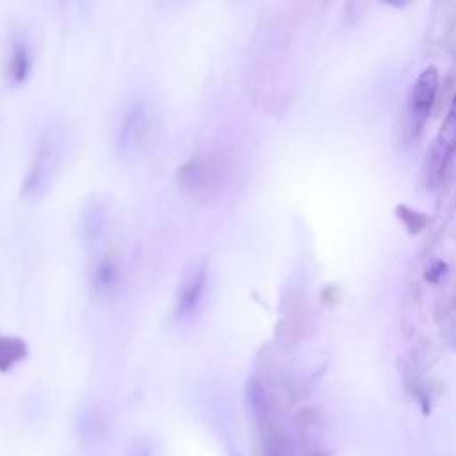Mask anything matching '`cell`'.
<instances>
[{
	"label": "cell",
	"instance_id": "6da1fadb",
	"mask_svg": "<svg viewBox=\"0 0 456 456\" xmlns=\"http://www.w3.org/2000/svg\"><path fill=\"white\" fill-rule=\"evenodd\" d=\"M68 146L66 128L57 121H48L37 134L32 153L21 180V196L39 200L53 185L61 173Z\"/></svg>",
	"mask_w": 456,
	"mask_h": 456
},
{
	"label": "cell",
	"instance_id": "7a4b0ae2",
	"mask_svg": "<svg viewBox=\"0 0 456 456\" xmlns=\"http://www.w3.org/2000/svg\"><path fill=\"white\" fill-rule=\"evenodd\" d=\"M228 178V162L221 151L208 150L189 159L176 175L178 187L192 200L208 201L221 194Z\"/></svg>",
	"mask_w": 456,
	"mask_h": 456
},
{
	"label": "cell",
	"instance_id": "3957f363",
	"mask_svg": "<svg viewBox=\"0 0 456 456\" xmlns=\"http://www.w3.org/2000/svg\"><path fill=\"white\" fill-rule=\"evenodd\" d=\"M155 132V110L144 98L132 100L119 114L114 146L123 160H135L150 146Z\"/></svg>",
	"mask_w": 456,
	"mask_h": 456
},
{
	"label": "cell",
	"instance_id": "277c9868",
	"mask_svg": "<svg viewBox=\"0 0 456 456\" xmlns=\"http://www.w3.org/2000/svg\"><path fill=\"white\" fill-rule=\"evenodd\" d=\"M208 283V267L205 260H191L178 281L175 296V317L176 321H191L203 306Z\"/></svg>",
	"mask_w": 456,
	"mask_h": 456
},
{
	"label": "cell",
	"instance_id": "5b68a950",
	"mask_svg": "<svg viewBox=\"0 0 456 456\" xmlns=\"http://www.w3.org/2000/svg\"><path fill=\"white\" fill-rule=\"evenodd\" d=\"M34 64V50L30 36L25 28H16L9 34L4 62H2V75L7 86H21Z\"/></svg>",
	"mask_w": 456,
	"mask_h": 456
},
{
	"label": "cell",
	"instance_id": "8992f818",
	"mask_svg": "<svg viewBox=\"0 0 456 456\" xmlns=\"http://www.w3.org/2000/svg\"><path fill=\"white\" fill-rule=\"evenodd\" d=\"M123 285V264L118 253L102 251L89 267V287L96 297H114Z\"/></svg>",
	"mask_w": 456,
	"mask_h": 456
},
{
	"label": "cell",
	"instance_id": "52a82bcc",
	"mask_svg": "<svg viewBox=\"0 0 456 456\" xmlns=\"http://www.w3.org/2000/svg\"><path fill=\"white\" fill-rule=\"evenodd\" d=\"M456 153V94L447 109L445 119L433 139V144L428 153L426 173L429 176H440L445 166Z\"/></svg>",
	"mask_w": 456,
	"mask_h": 456
},
{
	"label": "cell",
	"instance_id": "ba28073f",
	"mask_svg": "<svg viewBox=\"0 0 456 456\" xmlns=\"http://www.w3.org/2000/svg\"><path fill=\"white\" fill-rule=\"evenodd\" d=\"M110 207L105 198H91L82 212V237L89 246H96L109 230Z\"/></svg>",
	"mask_w": 456,
	"mask_h": 456
},
{
	"label": "cell",
	"instance_id": "9c48e42d",
	"mask_svg": "<svg viewBox=\"0 0 456 456\" xmlns=\"http://www.w3.org/2000/svg\"><path fill=\"white\" fill-rule=\"evenodd\" d=\"M436 93H438V71L436 68L429 66L417 77L411 89L410 105H411V116L417 121H422L429 114L435 103Z\"/></svg>",
	"mask_w": 456,
	"mask_h": 456
},
{
	"label": "cell",
	"instance_id": "30bf717a",
	"mask_svg": "<svg viewBox=\"0 0 456 456\" xmlns=\"http://www.w3.org/2000/svg\"><path fill=\"white\" fill-rule=\"evenodd\" d=\"M28 349L23 338L0 337V372L11 370L16 363L23 362Z\"/></svg>",
	"mask_w": 456,
	"mask_h": 456
},
{
	"label": "cell",
	"instance_id": "8fae6325",
	"mask_svg": "<svg viewBox=\"0 0 456 456\" xmlns=\"http://www.w3.org/2000/svg\"><path fill=\"white\" fill-rule=\"evenodd\" d=\"M397 216L403 219V223L406 224V228L410 232H419L424 226V223H426V217L422 214H419L415 210H410L406 207H399L397 208Z\"/></svg>",
	"mask_w": 456,
	"mask_h": 456
},
{
	"label": "cell",
	"instance_id": "7c38bea8",
	"mask_svg": "<svg viewBox=\"0 0 456 456\" xmlns=\"http://www.w3.org/2000/svg\"><path fill=\"white\" fill-rule=\"evenodd\" d=\"M444 269H445V264L444 262H435L429 269H428V273H426V278L429 280V281H436L442 274H444Z\"/></svg>",
	"mask_w": 456,
	"mask_h": 456
}]
</instances>
